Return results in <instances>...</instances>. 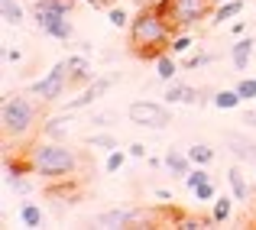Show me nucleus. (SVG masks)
<instances>
[{
	"instance_id": "1",
	"label": "nucleus",
	"mask_w": 256,
	"mask_h": 230,
	"mask_svg": "<svg viewBox=\"0 0 256 230\" xmlns=\"http://www.w3.org/2000/svg\"><path fill=\"white\" fill-rule=\"evenodd\" d=\"M172 30L175 26L166 20L159 6H143L130 20V52L140 58H159L172 42Z\"/></svg>"
},
{
	"instance_id": "2",
	"label": "nucleus",
	"mask_w": 256,
	"mask_h": 230,
	"mask_svg": "<svg viewBox=\"0 0 256 230\" xmlns=\"http://www.w3.org/2000/svg\"><path fill=\"white\" fill-rule=\"evenodd\" d=\"M30 162H32V172H36L39 178H46V182L68 178V175H75V168H78L75 150H68V146L58 143V140H52V143H39L36 150H32Z\"/></svg>"
},
{
	"instance_id": "3",
	"label": "nucleus",
	"mask_w": 256,
	"mask_h": 230,
	"mask_svg": "<svg viewBox=\"0 0 256 230\" xmlns=\"http://www.w3.org/2000/svg\"><path fill=\"white\" fill-rule=\"evenodd\" d=\"M0 124H4L6 136H23L32 124H36V107L23 94H10L0 107Z\"/></svg>"
},
{
	"instance_id": "4",
	"label": "nucleus",
	"mask_w": 256,
	"mask_h": 230,
	"mask_svg": "<svg viewBox=\"0 0 256 230\" xmlns=\"http://www.w3.org/2000/svg\"><path fill=\"white\" fill-rule=\"evenodd\" d=\"M214 0H166L159 10L166 13V20L175 26V30H192L194 23L208 20L214 13Z\"/></svg>"
},
{
	"instance_id": "5",
	"label": "nucleus",
	"mask_w": 256,
	"mask_h": 230,
	"mask_svg": "<svg viewBox=\"0 0 256 230\" xmlns=\"http://www.w3.org/2000/svg\"><path fill=\"white\" fill-rule=\"evenodd\" d=\"M68 88H72L68 58H62V62H56L39 81H32V98H39L42 104H56V100H62V94Z\"/></svg>"
},
{
	"instance_id": "6",
	"label": "nucleus",
	"mask_w": 256,
	"mask_h": 230,
	"mask_svg": "<svg viewBox=\"0 0 256 230\" xmlns=\"http://www.w3.org/2000/svg\"><path fill=\"white\" fill-rule=\"evenodd\" d=\"M126 117L133 126H146V130H166L172 124V114L166 104L159 100H136V104L126 107Z\"/></svg>"
},
{
	"instance_id": "7",
	"label": "nucleus",
	"mask_w": 256,
	"mask_h": 230,
	"mask_svg": "<svg viewBox=\"0 0 256 230\" xmlns=\"http://www.w3.org/2000/svg\"><path fill=\"white\" fill-rule=\"evenodd\" d=\"M32 16H36V30L46 32L52 39H62L68 42L75 26H72V13H58V10H46V6H32Z\"/></svg>"
},
{
	"instance_id": "8",
	"label": "nucleus",
	"mask_w": 256,
	"mask_h": 230,
	"mask_svg": "<svg viewBox=\"0 0 256 230\" xmlns=\"http://www.w3.org/2000/svg\"><path fill=\"white\" fill-rule=\"evenodd\" d=\"M140 220H146V211H140V208H110V211H100L94 218V224L98 227H130V224H140Z\"/></svg>"
},
{
	"instance_id": "9",
	"label": "nucleus",
	"mask_w": 256,
	"mask_h": 230,
	"mask_svg": "<svg viewBox=\"0 0 256 230\" xmlns=\"http://www.w3.org/2000/svg\"><path fill=\"white\" fill-rule=\"evenodd\" d=\"M120 75H107V78H94L91 84H84V91L78 94L75 100H68V104H65V110H82V107H88V104H94V100L100 98V94L107 91V88L114 84V81H117Z\"/></svg>"
},
{
	"instance_id": "10",
	"label": "nucleus",
	"mask_w": 256,
	"mask_h": 230,
	"mask_svg": "<svg viewBox=\"0 0 256 230\" xmlns=\"http://www.w3.org/2000/svg\"><path fill=\"white\" fill-rule=\"evenodd\" d=\"M227 146H230V152L237 156L244 166H250V162H256V143L246 136H240V133H227Z\"/></svg>"
},
{
	"instance_id": "11",
	"label": "nucleus",
	"mask_w": 256,
	"mask_h": 230,
	"mask_svg": "<svg viewBox=\"0 0 256 230\" xmlns=\"http://www.w3.org/2000/svg\"><path fill=\"white\" fill-rule=\"evenodd\" d=\"M68 78H72V84H91L94 81L91 62H88L84 56H72L68 58Z\"/></svg>"
},
{
	"instance_id": "12",
	"label": "nucleus",
	"mask_w": 256,
	"mask_h": 230,
	"mask_svg": "<svg viewBox=\"0 0 256 230\" xmlns=\"http://www.w3.org/2000/svg\"><path fill=\"white\" fill-rule=\"evenodd\" d=\"M253 39L250 36H244V39H237L234 42V49H230V62H234V68L237 72H246V65H250V58H253Z\"/></svg>"
},
{
	"instance_id": "13",
	"label": "nucleus",
	"mask_w": 256,
	"mask_h": 230,
	"mask_svg": "<svg viewBox=\"0 0 256 230\" xmlns=\"http://www.w3.org/2000/svg\"><path fill=\"white\" fill-rule=\"evenodd\" d=\"M240 13H244V0H220V4H214L211 23H214V26H220V23H227V20L240 16Z\"/></svg>"
},
{
	"instance_id": "14",
	"label": "nucleus",
	"mask_w": 256,
	"mask_h": 230,
	"mask_svg": "<svg viewBox=\"0 0 256 230\" xmlns=\"http://www.w3.org/2000/svg\"><path fill=\"white\" fill-rule=\"evenodd\" d=\"M162 166H166V172H172V175H178V178H185L188 172H192V159H188V152H178V150H172V152H166V159H162Z\"/></svg>"
},
{
	"instance_id": "15",
	"label": "nucleus",
	"mask_w": 256,
	"mask_h": 230,
	"mask_svg": "<svg viewBox=\"0 0 256 230\" xmlns=\"http://www.w3.org/2000/svg\"><path fill=\"white\" fill-rule=\"evenodd\" d=\"M198 91L192 84H169L166 88V104H194Z\"/></svg>"
},
{
	"instance_id": "16",
	"label": "nucleus",
	"mask_w": 256,
	"mask_h": 230,
	"mask_svg": "<svg viewBox=\"0 0 256 230\" xmlns=\"http://www.w3.org/2000/svg\"><path fill=\"white\" fill-rule=\"evenodd\" d=\"M211 104L218 107V110H237V107L244 104V98H240L237 88H227V91H218V94H214Z\"/></svg>"
},
{
	"instance_id": "17",
	"label": "nucleus",
	"mask_w": 256,
	"mask_h": 230,
	"mask_svg": "<svg viewBox=\"0 0 256 230\" xmlns=\"http://www.w3.org/2000/svg\"><path fill=\"white\" fill-rule=\"evenodd\" d=\"M227 182H230V194H234V201H246V198H250V185H246L244 172H240L237 166L227 172Z\"/></svg>"
},
{
	"instance_id": "18",
	"label": "nucleus",
	"mask_w": 256,
	"mask_h": 230,
	"mask_svg": "<svg viewBox=\"0 0 256 230\" xmlns=\"http://www.w3.org/2000/svg\"><path fill=\"white\" fill-rule=\"evenodd\" d=\"M0 13H4L6 26H20L23 23V6H20V0H0Z\"/></svg>"
},
{
	"instance_id": "19",
	"label": "nucleus",
	"mask_w": 256,
	"mask_h": 230,
	"mask_svg": "<svg viewBox=\"0 0 256 230\" xmlns=\"http://www.w3.org/2000/svg\"><path fill=\"white\" fill-rule=\"evenodd\" d=\"M156 75H159V81H172L175 75H178V68H175V58H172V52H169V56L162 52V56L156 58Z\"/></svg>"
},
{
	"instance_id": "20",
	"label": "nucleus",
	"mask_w": 256,
	"mask_h": 230,
	"mask_svg": "<svg viewBox=\"0 0 256 230\" xmlns=\"http://www.w3.org/2000/svg\"><path fill=\"white\" fill-rule=\"evenodd\" d=\"M188 159H192L194 166H211V162H214V150L208 143H194L192 150H188Z\"/></svg>"
},
{
	"instance_id": "21",
	"label": "nucleus",
	"mask_w": 256,
	"mask_h": 230,
	"mask_svg": "<svg viewBox=\"0 0 256 230\" xmlns=\"http://www.w3.org/2000/svg\"><path fill=\"white\" fill-rule=\"evenodd\" d=\"M230 204H234V194H230V198L218 194V201H214V208H211V220H214V224H224V220L230 218Z\"/></svg>"
},
{
	"instance_id": "22",
	"label": "nucleus",
	"mask_w": 256,
	"mask_h": 230,
	"mask_svg": "<svg viewBox=\"0 0 256 230\" xmlns=\"http://www.w3.org/2000/svg\"><path fill=\"white\" fill-rule=\"evenodd\" d=\"M68 124H72V120L52 117L49 124H46V136H49V140H58V143H62V140H65V133H68Z\"/></svg>"
},
{
	"instance_id": "23",
	"label": "nucleus",
	"mask_w": 256,
	"mask_h": 230,
	"mask_svg": "<svg viewBox=\"0 0 256 230\" xmlns=\"http://www.w3.org/2000/svg\"><path fill=\"white\" fill-rule=\"evenodd\" d=\"M20 220H23L26 227H39V224H42V211H39L36 204H30V201H26V204L20 208Z\"/></svg>"
},
{
	"instance_id": "24",
	"label": "nucleus",
	"mask_w": 256,
	"mask_h": 230,
	"mask_svg": "<svg viewBox=\"0 0 256 230\" xmlns=\"http://www.w3.org/2000/svg\"><path fill=\"white\" fill-rule=\"evenodd\" d=\"M192 36H188V32H182V36H172V42H169V52L172 56H185L188 49H192Z\"/></svg>"
},
{
	"instance_id": "25",
	"label": "nucleus",
	"mask_w": 256,
	"mask_h": 230,
	"mask_svg": "<svg viewBox=\"0 0 256 230\" xmlns=\"http://www.w3.org/2000/svg\"><path fill=\"white\" fill-rule=\"evenodd\" d=\"M204 182H211V175H208V168H204V166L192 168V172L185 175V185H188V188H198V185H204Z\"/></svg>"
},
{
	"instance_id": "26",
	"label": "nucleus",
	"mask_w": 256,
	"mask_h": 230,
	"mask_svg": "<svg viewBox=\"0 0 256 230\" xmlns=\"http://www.w3.org/2000/svg\"><path fill=\"white\" fill-rule=\"evenodd\" d=\"M214 52H201V56H192V58H185V65H182V68L185 72H194V68H201V65H211L214 62Z\"/></svg>"
},
{
	"instance_id": "27",
	"label": "nucleus",
	"mask_w": 256,
	"mask_h": 230,
	"mask_svg": "<svg viewBox=\"0 0 256 230\" xmlns=\"http://www.w3.org/2000/svg\"><path fill=\"white\" fill-rule=\"evenodd\" d=\"M126 156L130 152H124V150H110V156H107V172H120V168H124V162H126Z\"/></svg>"
},
{
	"instance_id": "28",
	"label": "nucleus",
	"mask_w": 256,
	"mask_h": 230,
	"mask_svg": "<svg viewBox=\"0 0 256 230\" xmlns=\"http://www.w3.org/2000/svg\"><path fill=\"white\" fill-rule=\"evenodd\" d=\"M88 146H98V150H117V140L107 136V133H94V136H88Z\"/></svg>"
},
{
	"instance_id": "29",
	"label": "nucleus",
	"mask_w": 256,
	"mask_h": 230,
	"mask_svg": "<svg viewBox=\"0 0 256 230\" xmlns=\"http://www.w3.org/2000/svg\"><path fill=\"white\" fill-rule=\"evenodd\" d=\"M107 20H110V26H114V30H124V26L130 23V16H126V10H124V6H110Z\"/></svg>"
},
{
	"instance_id": "30",
	"label": "nucleus",
	"mask_w": 256,
	"mask_h": 230,
	"mask_svg": "<svg viewBox=\"0 0 256 230\" xmlns=\"http://www.w3.org/2000/svg\"><path fill=\"white\" fill-rule=\"evenodd\" d=\"M237 91H240V98H244V100H253L256 98V78H240L237 81Z\"/></svg>"
},
{
	"instance_id": "31",
	"label": "nucleus",
	"mask_w": 256,
	"mask_h": 230,
	"mask_svg": "<svg viewBox=\"0 0 256 230\" xmlns=\"http://www.w3.org/2000/svg\"><path fill=\"white\" fill-rule=\"evenodd\" d=\"M192 194H194V201H214V185L211 182H204V185H198V188H192Z\"/></svg>"
},
{
	"instance_id": "32",
	"label": "nucleus",
	"mask_w": 256,
	"mask_h": 230,
	"mask_svg": "<svg viewBox=\"0 0 256 230\" xmlns=\"http://www.w3.org/2000/svg\"><path fill=\"white\" fill-rule=\"evenodd\" d=\"M126 152H130L133 159H143V156H146V146L143 143H130V146H126Z\"/></svg>"
},
{
	"instance_id": "33",
	"label": "nucleus",
	"mask_w": 256,
	"mask_h": 230,
	"mask_svg": "<svg viewBox=\"0 0 256 230\" xmlns=\"http://www.w3.org/2000/svg\"><path fill=\"white\" fill-rule=\"evenodd\" d=\"M240 124L256 126V107H246V110H244V120H240Z\"/></svg>"
},
{
	"instance_id": "34",
	"label": "nucleus",
	"mask_w": 256,
	"mask_h": 230,
	"mask_svg": "<svg viewBox=\"0 0 256 230\" xmlns=\"http://www.w3.org/2000/svg\"><path fill=\"white\" fill-rule=\"evenodd\" d=\"M156 198H159V201H172V192H166V188H156Z\"/></svg>"
},
{
	"instance_id": "35",
	"label": "nucleus",
	"mask_w": 256,
	"mask_h": 230,
	"mask_svg": "<svg viewBox=\"0 0 256 230\" xmlns=\"http://www.w3.org/2000/svg\"><path fill=\"white\" fill-rule=\"evenodd\" d=\"M4 56H6V62H20V52H16V49H6Z\"/></svg>"
},
{
	"instance_id": "36",
	"label": "nucleus",
	"mask_w": 256,
	"mask_h": 230,
	"mask_svg": "<svg viewBox=\"0 0 256 230\" xmlns=\"http://www.w3.org/2000/svg\"><path fill=\"white\" fill-rule=\"evenodd\" d=\"M166 0H143V6H162Z\"/></svg>"
},
{
	"instance_id": "37",
	"label": "nucleus",
	"mask_w": 256,
	"mask_h": 230,
	"mask_svg": "<svg viewBox=\"0 0 256 230\" xmlns=\"http://www.w3.org/2000/svg\"><path fill=\"white\" fill-rule=\"evenodd\" d=\"M88 4H98V0H88Z\"/></svg>"
},
{
	"instance_id": "38",
	"label": "nucleus",
	"mask_w": 256,
	"mask_h": 230,
	"mask_svg": "<svg viewBox=\"0 0 256 230\" xmlns=\"http://www.w3.org/2000/svg\"><path fill=\"white\" fill-rule=\"evenodd\" d=\"M214 4H220V0H214Z\"/></svg>"
}]
</instances>
